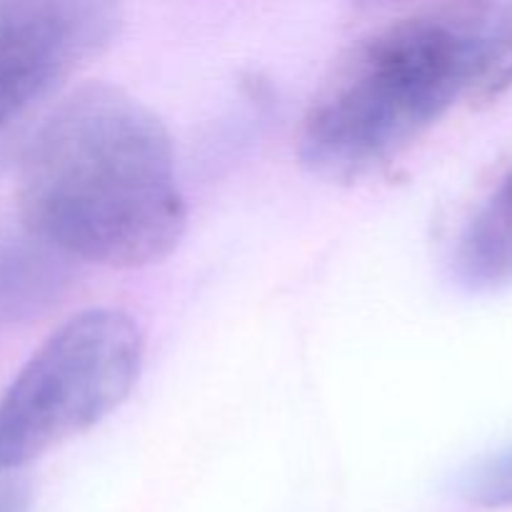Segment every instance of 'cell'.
<instances>
[{"label": "cell", "instance_id": "1", "mask_svg": "<svg viewBox=\"0 0 512 512\" xmlns=\"http://www.w3.org/2000/svg\"><path fill=\"white\" fill-rule=\"evenodd\" d=\"M15 198L25 230L105 268L168 258L188 223L163 120L113 85L80 88L45 118Z\"/></svg>", "mask_w": 512, "mask_h": 512}, {"label": "cell", "instance_id": "2", "mask_svg": "<svg viewBox=\"0 0 512 512\" xmlns=\"http://www.w3.org/2000/svg\"><path fill=\"white\" fill-rule=\"evenodd\" d=\"M495 13L490 3L420 5L365 30L305 108L300 163L333 183L393 163L473 90Z\"/></svg>", "mask_w": 512, "mask_h": 512}, {"label": "cell", "instance_id": "3", "mask_svg": "<svg viewBox=\"0 0 512 512\" xmlns=\"http://www.w3.org/2000/svg\"><path fill=\"white\" fill-rule=\"evenodd\" d=\"M143 365V335L120 310L65 320L0 393V475L95 428L123 405Z\"/></svg>", "mask_w": 512, "mask_h": 512}, {"label": "cell", "instance_id": "4", "mask_svg": "<svg viewBox=\"0 0 512 512\" xmlns=\"http://www.w3.org/2000/svg\"><path fill=\"white\" fill-rule=\"evenodd\" d=\"M123 10L103 0H0V133L110 48Z\"/></svg>", "mask_w": 512, "mask_h": 512}, {"label": "cell", "instance_id": "5", "mask_svg": "<svg viewBox=\"0 0 512 512\" xmlns=\"http://www.w3.org/2000/svg\"><path fill=\"white\" fill-rule=\"evenodd\" d=\"M75 280V260L38 235L0 230V328L30 323L53 310Z\"/></svg>", "mask_w": 512, "mask_h": 512}, {"label": "cell", "instance_id": "6", "mask_svg": "<svg viewBox=\"0 0 512 512\" xmlns=\"http://www.w3.org/2000/svg\"><path fill=\"white\" fill-rule=\"evenodd\" d=\"M455 273L470 290H498L512 283V170L460 235Z\"/></svg>", "mask_w": 512, "mask_h": 512}, {"label": "cell", "instance_id": "7", "mask_svg": "<svg viewBox=\"0 0 512 512\" xmlns=\"http://www.w3.org/2000/svg\"><path fill=\"white\" fill-rule=\"evenodd\" d=\"M512 88V8H500L495 13L493 28H490L488 45H485L483 63H480L478 78H475L473 95L475 100H493Z\"/></svg>", "mask_w": 512, "mask_h": 512}, {"label": "cell", "instance_id": "8", "mask_svg": "<svg viewBox=\"0 0 512 512\" xmlns=\"http://www.w3.org/2000/svg\"><path fill=\"white\" fill-rule=\"evenodd\" d=\"M460 495L475 508H512V448L473 465L460 483Z\"/></svg>", "mask_w": 512, "mask_h": 512}, {"label": "cell", "instance_id": "9", "mask_svg": "<svg viewBox=\"0 0 512 512\" xmlns=\"http://www.w3.org/2000/svg\"><path fill=\"white\" fill-rule=\"evenodd\" d=\"M0 512H25V490L8 475H0Z\"/></svg>", "mask_w": 512, "mask_h": 512}]
</instances>
